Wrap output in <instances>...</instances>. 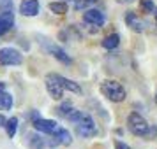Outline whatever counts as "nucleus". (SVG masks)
<instances>
[{
  "mask_svg": "<svg viewBox=\"0 0 157 149\" xmlns=\"http://www.w3.org/2000/svg\"><path fill=\"white\" fill-rule=\"evenodd\" d=\"M101 91H102V95L108 100H111V102H122V100L125 98V90H124V86L118 81H111V79L102 81Z\"/></svg>",
  "mask_w": 157,
  "mask_h": 149,
  "instance_id": "nucleus-1",
  "label": "nucleus"
},
{
  "mask_svg": "<svg viewBox=\"0 0 157 149\" xmlns=\"http://www.w3.org/2000/svg\"><path fill=\"white\" fill-rule=\"evenodd\" d=\"M127 128L131 130V133L136 135V137H147L148 135V130H150L148 123L138 112H132L127 118Z\"/></svg>",
  "mask_w": 157,
  "mask_h": 149,
  "instance_id": "nucleus-2",
  "label": "nucleus"
},
{
  "mask_svg": "<svg viewBox=\"0 0 157 149\" xmlns=\"http://www.w3.org/2000/svg\"><path fill=\"white\" fill-rule=\"evenodd\" d=\"M76 132H78L79 137H83V139H90V137H95L97 135V126H95V123L90 116H86L83 114L79 121L76 123Z\"/></svg>",
  "mask_w": 157,
  "mask_h": 149,
  "instance_id": "nucleus-3",
  "label": "nucleus"
},
{
  "mask_svg": "<svg viewBox=\"0 0 157 149\" xmlns=\"http://www.w3.org/2000/svg\"><path fill=\"white\" fill-rule=\"evenodd\" d=\"M23 62L21 53L14 48L0 49V65H20Z\"/></svg>",
  "mask_w": 157,
  "mask_h": 149,
  "instance_id": "nucleus-4",
  "label": "nucleus"
},
{
  "mask_svg": "<svg viewBox=\"0 0 157 149\" xmlns=\"http://www.w3.org/2000/svg\"><path fill=\"white\" fill-rule=\"evenodd\" d=\"M46 90H48V93L51 95V98H55V100L62 98L64 88H62V84H60L57 74H48V76H46Z\"/></svg>",
  "mask_w": 157,
  "mask_h": 149,
  "instance_id": "nucleus-5",
  "label": "nucleus"
},
{
  "mask_svg": "<svg viewBox=\"0 0 157 149\" xmlns=\"http://www.w3.org/2000/svg\"><path fill=\"white\" fill-rule=\"evenodd\" d=\"M83 21L99 28V27L104 25V12H101L99 9H90V11H86L83 14Z\"/></svg>",
  "mask_w": 157,
  "mask_h": 149,
  "instance_id": "nucleus-6",
  "label": "nucleus"
},
{
  "mask_svg": "<svg viewBox=\"0 0 157 149\" xmlns=\"http://www.w3.org/2000/svg\"><path fill=\"white\" fill-rule=\"evenodd\" d=\"M34 126H36L37 132H41V133H55L58 130L57 126V123L55 121H51V119H43V118H37V119H34Z\"/></svg>",
  "mask_w": 157,
  "mask_h": 149,
  "instance_id": "nucleus-7",
  "label": "nucleus"
},
{
  "mask_svg": "<svg viewBox=\"0 0 157 149\" xmlns=\"http://www.w3.org/2000/svg\"><path fill=\"white\" fill-rule=\"evenodd\" d=\"M57 112L62 116V118H65V119H69V121H74V123H78L79 118L83 116V114L79 112V111H76V109H72L69 104H64V105H60L57 109Z\"/></svg>",
  "mask_w": 157,
  "mask_h": 149,
  "instance_id": "nucleus-8",
  "label": "nucleus"
},
{
  "mask_svg": "<svg viewBox=\"0 0 157 149\" xmlns=\"http://www.w3.org/2000/svg\"><path fill=\"white\" fill-rule=\"evenodd\" d=\"M13 25H14L13 11H2V14H0V35L7 34L9 30L13 28Z\"/></svg>",
  "mask_w": 157,
  "mask_h": 149,
  "instance_id": "nucleus-9",
  "label": "nucleus"
},
{
  "mask_svg": "<svg viewBox=\"0 0 157 149\" xmlns=\"http://www.w3.org/2000/svg\"><path fill=\"white\" fill-rule=\"evenodd\" d=\"M20 12L23 16H36L39 12V2L37 0H23L20 4Z\"/></svg>",
  "mask_w": 157,
  "mask_h": 149,
  "instance_id": "nucleus-10",
  "label": "nucleus"
},
{
  "mask_svg": "<svg viewBox=\"0 0 157 149\" xmlns=\"http://www.w3.org/2000/svg\"><path fill=\"white\" fill-rule=\"evenodd\" d=\"M29 144L32 149H43L46 146H57L58 142L57 139H53V140H46L43 137H39V135H29Z\"/></svg>",
  "mask_w": 157,
  "mask_h": 149,
  "instance_id": "nucleus-11",
  "label": "nucleus"
},
{
  "mask_svg": "<svg viewBox=\"0 0 157 149\" xmlns=\"http://www.w3.org/2000/svg\"><path fill=\"white\" fill-rule=\"evenodd\" d=\"M125 23H127V27L131 30H134V32H143V21L140 20V16H136V12L132 11H129L125 12Z\"/></svg>",
  "mask_w": 157,
  "mask_h": 149,
  "instance_id": "nucleus-12",
  "label": "nucleus"
},
{
  "mask_svg": "<svg viewBox=\"0 0 157 149\" xmlns=\"http://www.w3.org/2000/svg\"><path fill=\"white\" fill-rule=\"evenodd\" d=\"M48 51H50L51 55L57 58V60H60L62 63H71V58H69V55H65V51L62 49V48H58V46H55V44H50V46H48Z\"/></svg>",
  "mask_w": 157,
  "mask_h": 149,
  "instance_id": "nucleus-13",
  "label": "nucleus"
},
{
  "mask_svg": "<svg viewBox=\"0 0 157 149\" xmlns=\"http://www.w3.org/2000/svg\"><path fill=\"white\" fill-rule=\"evenodd\" d=\"M55 139H57V142L62 144V146H71V142H72L71 133H69L67 130H64V128H58L57 132H55Z\"/></svg>",
  "mask_w": 157,
  "mask_h": 149,
  "instance_id": "nucleus-14",
  "label": "nucleus"
},
{
  "mask_svg": "<svg viewBox=\"0 0 157 149\" xmlns=\"http://www.w3.org/2000/svg\"><path fill=\"white\" fill-rule=\"evenodd\" d=\"M58 81H60V84H62L64 90H69L72 93H81V88H79L78 83H74V81H71V79H67V77H62V76H58Z\"/></svg>",
  "mask_w": 157,
  "mask_h": 149,
  "instance_id": "nucleus-15",
  "label": "nucleus"
},
{
  "mask_svg": "<svg viewBox=\"0 0 157 149\" xmlns=\"http://www.w3.org/2000/svg\"><path fill=\"white\" fill-rule=\"evenodd\" d=\"M118 44H120V35H118V34H111V35H108L106 39L102 41V46H104L106 49H115Z\"/></svg>",
  "mask_w": 157,
  "mask_h": 149,
  "instance_id": "nucleus-16",
  "label": "nucleus"
},
{
  "mask_svg": "<svg viewBox=\"0 0 157 149\" xmlns=\"http://www.w3.org/2000/svg\"><path fill=\"white\" fill-rule=\"evenodd\" d=\"M11 107H13V97L2 90L0 91V109L2 111H9Z\"/></svg>",
  "mask_w": 157,
  "mask_h": 149,
  "instance_id": "nucleus-17",
  "label": "nucleus"
},
{
  "mask_svg": "<svg viewBox=\"0 0 157 149\" xmlns=\"http://www.w3.org/2000/svg\"><path fill=\"white\" fill-rule=\"evenodd\" d=\"M16 130H18V118H11V119L6 121V132L11 139L16 135Z\"/></svg>",
  "mask_w": 157,
  "mask_h": 149,
  "instance_id": "nucleus-18",
  "label": "nucleus"
},
{
  "mask_svg": "<svg viewBox=\"0 0 157 149\" xmlns=\"http://www.w3.org/2000/svg\"><path fill=\"white\" fill-rule=\"evenodd\" d=\"M50 11L55 12V14H65V12H67V4H65V2H51Z\"/></svg>",
  "mask_w": 157,
  "mask_h": 149,
  "instance_id": "nucleus-19",
  "label": "nucleus"
},
{
  "mask_svg": "<svg viewBox=\"0 0 157 149\" xmlns=\"http://www.w3.org/2000/svg\"><path fill=\"white\" fill-rule=\"evenodd\" d=\"M140 5H141V7H143V11H145V12H148V14H152L154 11H157L152 0H141V2H140Z\"/></svg>",
  "mask_w": 157,
  "mask_h": 149,
  "instance_id": "nucleus-20",
  "label": "nucleus"
},
{
  "mask_svg": "<svg viewBox=\"0 0 157 149\" xmlns=\"http://www.w3.org/2000/svg\"><path fill=\"white\" fill-rule=\"evenodd\" d=\"M0 11H13V0H0Z\"/></svg>",
  "mask_w": 157,
  "mask_h": 149,
  "instance_id": "nucleus-21",
  "label": "nucleus"
},
{
  "mask_svg": "<svg viewBox=\"0 0 157 149\" xmlns=\"http://www.w3.org/2000/svg\"><path fill=\"white\" fill-rule=\"evenodd\" d=\"M86 4H88V0H78V2H76V9L86 7Z\"/></svg>",
  "mask_w": 157,
  "mask_h": 149,
  "instance_id": "nucleus-22",
  "label": "nucleus"
},
{
  "mask_svg": "<svg viewBox=\"0 0 157 149\" xmlns=\"http://www.w3.org/2000/svg\"><path fill=\"white\" fill-rule=\"evenodd\" d=\"M115 149H131L127 146V144H124V142H117V144H115Z\"/></svg>",
  "mask_w": 157,
  "mask_h": 149,
  "instance_id": "nucleus-23",
  "label": "nucleus"
},
{
  "mask_svg": "<svg viewBox=\"0 0 157 149\" xmlns=\"http://www.w3.org/2000/svg\"><path fill=\"white\" fill-rule=\"evenodd\" d=\"M6 118H4V116H2V114H0V126H6Z\"/></svg>",
  "mask_w": 157,
  "mask_h": 149,
  "instance_id": "nucleus-24",
  "label": "nucleus"
},
{
  "mask_svg": "<svg viewBox=\"0 0 157 149\" xmlns=\"http://www.w3.org/2000/svg\"><path fill=\"white\" fill-rule=\"evenodd\" d=\"M118 4H131V2H134V0H117Z\"/></svg>",
  "mask_w": 157,
  "mask_h": 149,
  "instance_id": "nucleus-25",
  "label": "nucleus"
},
{
  "mask_svg": "<svg viewBox=\"0 0 157 149\" xmlns=\"http://www.w3.org/2000/svg\"><path fill=\"white\" fill-rule=\"evenodd\" d=\"M88 2H95V0H88Z\"/></svg>",
  "mask_w": 157,
  "mask_h": 149,
  "instance_id": "nucleus-26",
  "label": "nucleus"
},
{
  "mask_svg": "<svg viewBox=\"0 0 157 149\" xmlns=\"http://www.w3.org/2000/svg\"><path fill=\"white\" fill-rule=\"evenodd\" d=\"M155 18H157V11H155Z\"/></svg>",
  "mask_w": 157,
  "mask_h": 149,
  "instance_id": "nucleus-27",
  "label": "nucleus"
},
{
  "mask_svg": "<svg viewBox=\"0 0 157 149\" xmlns=\"http://www.w3.org/2000/svg\"><path fill=\"white\" fill-rule=\"evenodd\" d=\"M155 102H157V95H155Z\"/></svg>",
  "mask_w": 157,
  "mask_h": 149,
  "instance_id": "nucleus-28",
  "label": "nucleus"
}]
</instances>
